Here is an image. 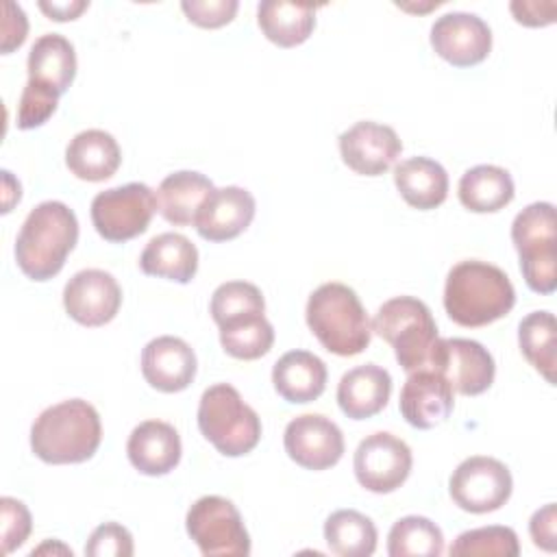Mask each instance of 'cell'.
Masks as SVG:
<instances>
[{
    "label": "cell",
    "mask_w": 557,
    "mask_h": 557,
    "mask_svg": "<svg viewBox=\"0 0 557 557\" xmlns=\"http://www.w3.org/2000/svg\"><path fill=\"white\" fill-rule=\"evenodd\" d=\"M516 305L509 276L487 261L466 259L450 268L444 285V309L459 326H485L505 318Z\"/></svg>",
    "instance_id": "cell-1"
},
{
    "label": "cell",
    "mask_w": 557,
    "mask_h": 557,
    "mask_svg": "<svg viewBox=\"0 0 557 557\" xmlns=\"http://www.w3.org/2000/svg\"><path fill=\"white\" fill-rule=\"evenodd\" d=\"M78 242L76 213L61 200L39 202L15 237L17 268L33 281L57 276Z\"/></svg>",
    "instance_id": "cell-2"
},
{
    "label": "cell",
    "mask_w": 557,
    "mask_h": 557,
    "mask_svg": "<svg viewBox=\"0 0 557 557\" xmlns=\"http://www.w3.org/2000/svg\"><path fill=\"white\" fill-rule=\"evenodd\" d=\"M102 440L96 407L83 398L61 400L44 409L30 426L33 453L52 466L83 463L94 457Z\"/></svg>",
    "instance_id": "cell-3"
},
{
    "label": "cell",
    "mask_w": 557,
    "mask_h": 557,
    "mask_svg": "<svg viewBox=\"0 0 557 557\" xmlns=\"http://www.w3.org/2000/svg\"><path fill=\"white\" fill-rule=\"evenodd\" d=\"M307 326L333 355L355 357L370 346L372 324L357 296L344 283L331 281L315 287L305 309Z\"/></svg>",
    "instance_id": "cell-4"
},
{
    "label": "cell",
    "mask_w": 557,
    "mask_h": 557,
    "mask_svg": "<svg viewBox=\"0 0 557 557\" xmlns=\"http://www.w3.org/2000/svg\"><path fill=\"white\" fill-rule=\"evenodd\" d=\"M370 324L372 333L394 348L396 361L407 374L431 368L440 335L431 309L420 298L396 296L385 300Z\"/></svg>",
    "instance_id": "cell-5"
},
{
    "label": "cell",
    "mask_w": 557,
    "mask_h": 557,
    "mask_svg": "<svg viewBox=\"0 0 557 557\" xmlns=\"http://www.w3.org/2000/svg\"><path fill=\"white\" fill-rule=\"evenodd\" d=\"M198 429L224 457H242L261 440V418L228 383H215L202 392Z\"/></svg>",
    "instance_id": "cell-6"
},
{
    "label": "cell",
    "mask_w": 557,
    "mask_h": 557,
    "mask_svg": "<svg viewBox=\"0 0 557 557\" xmlns=\"http://www.w3.org/2000/svg\"><path fill=\"white\" fill-rule=\"evenodd\" d=\"M511 242L520 257L524 283L535 294L557 287V222L553 202H531L511 224Z\"/></svg>",
    "instance_id": "cell-7"
},
{
    "label": "cell",
    "mask_w": 557,
    "mask_h": 557,
    "mask_svg": "<svg viewBox=\"0 0 557 557\" xmlns=\"http://www.w3.org/2000/svg\"><path fill=\"white\" fill-rule=\"evenodd\" d=\"M157 209V194L146 183H126L94 196L91 222L102 239L122 244L146 233Z\"/></svg>",
    "instance_id": "cell-8"
},
{
    "label": "cell",
    "mask_w": 557,
    "mask_h": 557,
    "mask_svg": "<svg viewBox=\"0 0 557 557\" xmlns=\"http://www.w3.org/2000/svg\"><path fill=\"white\" fill-rule=\"evenodd\" d=\"M187 535L202 555H250V537L239 509L224 496H200L185 516Z\"/></svg>",
    "instance_id": "cell-9"
},
{
    "label": "cell",
    "mask_w": 557,
    "mask_h": 557,
    "mask_svg": "<svg viewBox=\"0 0 557 557\" xmlns=\"http://www.w3.org/2000/svg\"><path fill=\"white\" fill-rule=\"evenodd\" d=\"M513 490L509 468L487 455L463 459L450 474L448 492L453 503L470 513H490L500 509Z\"/></svg>",
    "instance_id": "cell-10"
},
{
    "label": "cell",
    "mask_w": 557,
    "mask_h": 557,
    "mask_svg": "<svg viewBox=\"0 0 557 557\" xmlns=\"http://www.w3.org/2000/svg\"><path fill=\"white\" fill-rule=\"evenodd\" d=\"M411 466V448L387 431H376L363 437L352 459L359 485L374 494H389L398 490L407 481Z\"/></svg>",
    "instance_id": "cell-11"
},
{
    "label": "cell",
    "mask_w": 557,
    "mask_h": 557,
    "mask_svg": "<svg viewBox=\"0 0 557 557\" xmlns=\"http://www.w3.org/2000/svg\"><path fill=\"white\" fill-rule=\"evenodd\" d=\"M431 368L437 370L453 387L463 396H479L494 383L496 363L492 352L466 337L437 339Z\"/></svg>",
    "instance_id": "cell-12"
},
{
    "label": "cell",
    "mask_w": 557,
    "mask_h": 557,
    "mask_svg": "<svg viewBox=\"0 0 557 557\" xmlns=\"http://www.w3.org/2000/svg\"><path fill=\"white\" fill-rule=\"evenodd\" d=\"M283 446L292 461L305 470L333 468L344 455L342 429L322 413H302L287 422Z\"/></svg>",
    "instance_id": "cell-13"
},
{
    "label": "cell",
    "mask_w": 557,
    "mask_h": 557,
    "mask_svg": "<svg viewBox=\"0 0 557 557\" xmlns=\"http://www.w3.org/2000/svg\"><path fill=\"white\" fill-rule=\"evenodd\" d=\"M431 46L435 54L450 65L470 67L487 59L492 50V30L476 13L450 11L433 22Z\"/></svg>",
    "instance_id": "cell-14"
},
{
    "label": "cell",
    "mask_w": 557,
    "mask_h": 557,
    "mask_svg": "<svg viewBox=\"0 0 557 557\" xmlns=\"http://www.w3.org/2000/svg\"><path fill=\"white\" fill-rule=\"evenodd\" d=\"M122 305V287L111 272L89 268L76 272L63 287V307L67 315L83 326H102L111 322Z\"/></svg>",
    "instance_id": "cell-15"
},
{
    "label": "cell",
    "mask_w": 557,
    "mask_h": 557,
    "mask_svg": "<svg viewBox=\"0 0 557 557\" xmlns=\"http://www.w3.org/2000/svg\"><path fill=\"white\" fill-rule=\"evenodd\" d=\"M403 152V141L387 124L361 120L339 135L342 161L361 176H381Z\"/></svg>",
    "instance_id": "cell-16"
},
{
    "label": "cell",
    "mask_w": 557,
    "mask_h": 557,
    "mask_svg": "<svg viewBox=\"0 0 557 557\" xmlns=\"http://www.w3.org/2000/svg\"><path fill=\"white\" fill-rule=\"evenodd\" d=\"M257 211L255 196L237 185L213 189L200 205L194 226L207 242H228L242 235Z\"/></svg>",
    "instance_id": "cell-17"
},
{
    "label": "cell",
    "mask_w": 557,
    "mask_h": 557,
    "mask_svg": "<svg viewBox=\"0 0 557 557\" xmlns=\"http://www.w3.org/2000/svg\"><path fill=\"white\" fill-rule=\"evenodd\" d=\"M398 407L407 424H411L413 429H433L453 413V387L433 368L409 372L400 389Z\"/></svg>",
    "instance_id": "cell-18"
},
{
    "label": "cell",
    "mask_w": 557,
    "mask_h": 557,
    "mask_svg": "<svg viewBox=\"0 0 557 557\" xmlns=\"http://www.w3.org/2000/svg\"><path fill=\"white\" fill-rule=\"evenodd\" d=\"M196 368L194 348L174 335L154 337L141 350V374L146 383L165 394L187 389L196 376Z\"/></svg>",
    "instance_id": "cell-19"
},
{
    "label": "cell",
    "mask_w": 557,
    "mask_h": 557,
    "mask_svg": "<svg viewBox=\"0 0 557 557\" xmlns=\"http://www.w3.org/2000/svg\"><path fill=\"white\" fill-rule=\"evenodd\" d=\"M126 455L137 472L146 476H163L181 461V435L170 422L144 420L131 431Z\"/></svg>",
    "instance_id": "cell-20"
},
{
    "label": "cell",
    "mask_w": 557,
    "mask_h": 557,
    "mask_svg": "<svg viewBox=\"0 0 557 557\" xmlns=\"http://www.w3.org/2000/svg\"><path fill=\"white\" fill-rule=\"evenodd\" d=\"M392 394V376L376 363L355 366L337 383V405L350 420H366L385 409Z\"/></svg>",
    "instance_id": "cell-21"
},
{
    "label": "cell",
    "mask_w": 557,
    "mask_h": 557,
    "mask_svg": "<svg viewBox=\"0 0 557 557\" xmlns=\"http://www.w3.org/2000/svg\"><path fill=\"white\" fill-rule=\"evenodd\" d=\"M120 163L122 150L115 137L102 128L76 133L65 148V165L81 181H107L117 172Z\"/></svg>",
    "instance_id": "cell-22"
},
{
    "label": "cell",
    "mask_w": 557,
    "mask_h": 557,
    "mask_svg": "<svg viewBox=\"0 0 557 557\" xmlns=\"http://www.w3.org/2000/svg\"><path fill=\"white\" fill-rule=\"evenodd\" d=\"M326 379L329 372L324 361L309 350H289L272 368L276 394L292 405H305L320 398Z\"/></svg>",
    "instance_id": "cell-23"
},
{
    "label": "cell",
    "mask_w": 557,
    "mask_h": 557,
    "mask_svg": "<svg viewBox=\"0 0 557 557\" xmlns=\"http://www.w3.org/2000/svg\"><path fill=\"white\" fill-rule=\"evenodd\" d=\"M394 185L403 200L420 211L440 207L448 196L444 165L429 157H409L394 168Z\"/></svg>",
    "instance_id": "cell-24"
},
{
    "label": "cell",
    "mask_w": 557,
    "mask_h": 557,
    "mask_svg": "<svg viewBox=\"0 0 557 557\" xmlns=\"http://www.w3.org/2000/svg\"><path fill=\"white\" fill-rule=\"evenodd\" d=\"M139 268L148 276L189 283L198 272V248L181 233H161L141 250Z\"/></svg>",
    "instance_id": "cell-25"
},
{
    "label": "cell",
    "mask_w": 557,
    "mask_h": 557,
    "mask_svg": "<svg viewBox=\"0 0 557 557\" xmlns=\"http://www.w3.org/2000/svg\"><path fill=\"white\" fill-rule=\"evenodd\" d=\"M28 81L52 87L65 94L76 76V52L70 39L59 33H46L30 46L28 59Z\"/></svg>",
    "instance_id": "cell-26"
},
{
    "label": "cell",
    "mask_w": 557,
    "mask_h": 557,
    "mask_svg": "<svg viewBox=\"0 0 557 557\" xmlns=\"http://www.w3.org/2000/svg\"><path fill=\"white\" fill-rule=\"evenodd\" d=\"M213 189V183L200 172L181 170L168 174L157 189L159 213L174 226L194 224L200 205Z\"/></svg>",
    "instance_id": "cell-27"
},
{
    "label": "cell",
    "mask_w": 557,
    "mask_h": 557,
    "mask_svg": "<svg viewBox=\"0 0 557 557\" xmlns=\"http://www.w3.org/2000/svg\"><path fill=\"white\" fill-rule=\"evenodd\" d=\"M459 202L474 213H494L505 209L516 194L511 174L492 163L474 165L459 178Z\"/></svg>",
    "instance_id": "cell-28"
},
{
    "label": "cell",
    "mask_w": 557,
    "mask_h": 557,
    "mask_svg": "<svg viewBox=\"0 0 557 557\" xmlns=\"http://www.w3.org/2000/svg\"><path fill=\"white\" fill-rule=\"evenodd\" d=\"M257 22L261 33L281 48H294L309 39L315 28V7L263 0L257 7Z\"/></svg>",
    "instance_id": "cell-29"
},
{
    "label": "cell",
    "mask_w": 557,
    "mask_h": 557,
    "mask_svg": "<svg viewBox=\"0 0 557 557\" xmlns=\"http://www.w3.org/2000/svg\"><path fill=\"white\" fill-rule=\"evenodd\" d=\"M324 540L339 557H370L376 550V527L357 509H337L324 522Z\"/></svg>",
    "instance_id": "cell-30"
},
{
    "label": "cell",
    "mask_w": 557,
    "mask_h": 557,
    "mask_svg": "<svg viewBox=\"0 0 557 557\" xmlns=\"http://www.w3.org/2000/svg\"><path fill=\"white\" fill-rule=\"evenodd\" d=\"M218 329L224 352L235 359H259L268 355L274 344V329L265 318V311H252L231 318L218 324Z\"/></svg>",
    "instance_id": "cell-31"
},
{
    "label": "cell",
    "mask_w": 557,
    "mask_h": 557,
    "mask_svg": "<svg viewBox=\"0 0 557 557\" xmlns=\"http://www.w3.org/2000/svg\"><path fill=\"white\" fill-rule=\"evenodd\" d=\"M518 344L524 359L555 385L557 368V326L550 311H533L518 326Z\"/></svg>",
    "instance_id": "cell-32"
},
{
    "label": "cell",
    "mask_w": 557,
    "mask_h": 557,
    "mask_svg": "<svg viewBox=\"0 0 557 557\" xmlns=\"http://www.w3.org/2000/svg\"><path fill=\"white\" fill-rule=\"evenodd\" d=\"M444 553L442 529L424 516L398 518L387 535L389 557H437Z\"/></svg>",
    "instance_id": "cell-33"
},
{
    "label": "cell",
    "mask_w": 557,
    "mask_h": 557,
    "mask_svg": "<svg viewBox=\"0 0 557 557\" xmlns=\"http://www.w3.org/2000/svg\"><path fill=\"white\" fill-rule=\"evenodd\" d=\"M450 555H500V557H518L520 544L518 535L511 527H479L457 535V540L448 548Z\"/></svg>",
    "instance_id": "cell-34"
},
{
    "label": "cell",
    "mask_w": 557,
    "mask_h": 557,
    "mask_svg": "<svg viewBox=\"0 0 557 557\" xmlns=\"http://www.w3.org/2000/svg\"><path fill=\"white\" fill-rule=\"evenodd\" d=\"M250 311H265V300L261 289L248 281H226L211 294L209 313L215 324Z\"/></svg>",
    "instance_id": "cell-35"
},
{
    "label": "cell",
    "mask_w": 557,
    "mask_h": 557,
    "mask_svg": "<svg viewBox=\"0 0 557 557\" xmlns=\"http://www.w3.org/2000/svg\"><path fill=\"white\" fill-rule=\"evenodd\" d=\"M59 91L48 85L26 81L17 102V128L30 131L46 124L59 104Z\"/></svg>",
    "instance_id": "cell-36"
},
{
    "label": "cell",
    "mask_w": 557,
    "mask_h": 557,
    "mask_svg": "<svg viewBox=\"0 0 557 557\" xmlns=\"http://www.w3.org/2000/svg\"><path fill=\"white\" fill-rule=\"evenodd\" d=\"M0 520H2V535H0L2 555H9L28 540L30 529H33V518L22 500L2 496L0 498Z\"/></svg>",
    "instance_id": "cell-37"
},
{
    "label": "cell",
    "mask_w": 557,
    "mask_h": 557,
    "mask_svg": "<svg viewBox=\"0 0 557 557\" xmlns=\"http://www.w3.org/2000/svg\"><path fill=\"white\" fill-rule=\"evenodd\" d=\"M133 550L135 546L131 531L117 522L96 527L85 544V555L89 557H131Z\"/></svg>",
    "instance_id": "cell-38"
},
{
    "label": "cell",
    "mask_w": 557,
    "mask_h": 557,
    "mask_svg": "<svg viewBox=\"0 0 557 557\" xmlns=\"http://www.w3.org/2000/svg\"><path fill=\"white\" fill-rule=\"evenodd\" d=\"M237 0H183L181 9L187 20L202 28H220L237 13Z\"/></svg>",
    "instance_id": "cell-39"
},
{
    "label": "cell",
    "mask_w": 557,
    "mask_h": 557,
    "mask_svg": "<svg viewBox=\"0 0 557 557\" xmlns=\"http://www.w3.org/2000/svg\"><path fill=\"white\" fill-rule=\"evenodd\" d=\"M529 533L537 548L553 553L557 548V509L555 503L537 509L529 520Z\"/></svg>",
    "instance_id": "cell-40"
},
{
    "label": "cell",
    "mask_w": 557,
    "mask_h": 557,
    "mask_svg": "<svg viewBox=\"0 0 557 557\" xmlns=\"http://www.w3.org/2000/svg\"><path fill=\"white\" fill-rule=\"evenodd\" d=\"M4 17H2V54L13 52L15 48H20L26 39L28 33V20L26 13L22 11L20 4L7 0L2 4Z\"/></svg>",
    "instance_id": "cell-41"
},
{
    "label": "cell",
    "mask_w": 557,
    "mask_h": 557,
    "mask_svg": "<svg viewBox=\"0 0 557 557\" xmlns=\"http://www.w3.org/2000/svg\"><path fill=\"white\" fill-rule=\"evenodd\" d=\"M509 11L513 13L518 24L524 26H548L555 22L557 4L553 0L537 2V0H513L509 4Z\"/></svg>",
    "instance_id": "cell-42"
},
{
    "label": "cell",
    "mask_w": 557,
    "mask_h": 557,
    "mask_svg": "<svg viewBox=\"0 0 557 557\" xmlns=\"http://www.w3.org/2000/svg\"><path fill=\"white\" fill-rule=\"evenodd\" d=\"M89 7L87 0H65V2H39V9L54 22H67V20H76L85 9Z\"/></svg>",
    "instance_id": "cell-43"
},
{
    "label": "cell",
    "mask_w": 557,
    "mask_h": 557,
    "mask_svg": "<svg viewBox=\"0 0 557 557\" xmlns=\"http://www.w3.org/2000/svg\"><path fill=\"white\" fill-rule=\"evenodd\" d=\"M2 187H4V202H2V213H9L15 202L22 198V187L20 181L13 178L9 170H2Z\"/></svg>",
    "instance_id": "cell-44"
}]
</instances>
